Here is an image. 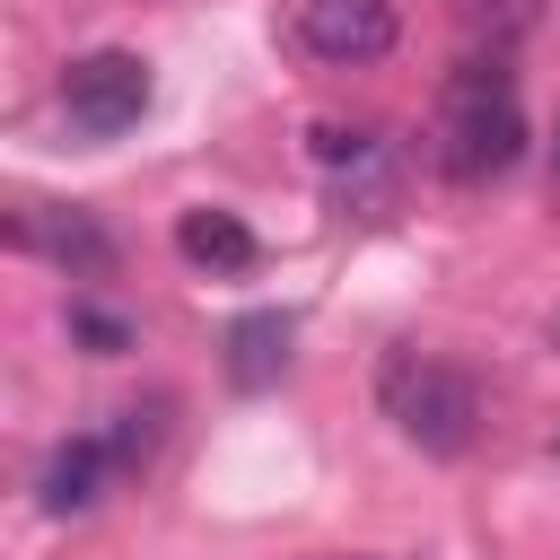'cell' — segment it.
<instances>
[{
    "label": "cell",
    "instance_id": "1",
    "mask_svg": "<svg viewBox=\"0 0 560 560\" xmlns=\"http://www.w3.org/2000/svg\"><path fill=\"white\" fill-rule=\"evenodd\" d=\"M429 158L446 184H499L525 158V105H516V70L499 52H472L446 70L438 88V122H429Z\"/></svg>",
    "mask_w": 560,
    "mask_h": 560
},
{
    "label": "cell",
    "instance_id": "2",
    "mask_svg": "<svg viewBox=\"0 0 560 560\" xmlns=\"http://www.w3.org/2000/svg\"><path fill=\"white\" fill-rule=\"evenodd\" d=\"M376 411L420 446V455H464L481 438V385L455 368V359H429V350H385L376 368Z\"/></svg>",
    "mask_w": 560,
    "mask_h": 560
},
{
    "label": "cell",
    "instance_id": "3",
    "mask_svg": "<svg viewBox=\"0 0 560 560\" xmlns=\"http://www.w3.org/2000/svg\"><path fill=\"white\" fill-rule=\"evenodd\" d=\"M149 96H158V79H149V61L122 52V44H96V52H79V61L61 70V114H70L88 140L131 131V122L149 114Z\"/></svg>",
    "mask_w": 560,
    "mask_h": 560
},
{
    "label": "cell",
    "instance_id": "4",
    "mask_svg": "<svg viewBox=\"0 0 560 560\" xmlns=\"http://www.w3.org/2000/svg\"><path fill=\"white\" fill-rule=\"evenodd\" d=\"M289 35L306 61H332V70H368L402 44V18L394 0H298L289 9Z\"/></svg>",
    "mask_w": 560,
    "mask_h": 560
},
{
    "label": "cell",
    "instance_id": "5",
    "mask_svg": "<svg viewBox=\"0 0 560 560\" xmlns=\"http://www.w3.org/2000/svg\"><path fill=\"white\" fill-rule=\"evenodd\" d=\"M9 245L61 262L70 280H105V271H114V236H105L88 210H61V201H18V210H9Z\"/></svg>",
    "mask_w": 560,
    "mask_h": 560
},
{
    "label": "cell",
    "instance_id": "6",
    "mask_svg": "<svg viewBox=\"0 0 560 560\" xmlns=\"http://www.w3.org/2000/svg\"><path fill=\"white\" fill-rule=\"evenodd\" d=\"M114 481H122V472H114V446H105V429H88V438H61V446L44 455L35 508H44V516H88Z\"/></svg>",
    "mask_w": 560,
    "mask_h": 560
},
{
    "label": "cell",
    "instance_id": "7",
    "mask_svg": "<svg viewBox=\"0 0 560 560\" xmlns=\"http://www.w3.org/2000/svg\"><path fill=\"white\" fill-rule=\"evenodd\" d=\"M289 350H298V324H289L280 306L236 315V324H228V385H236V394H271V385L289 376Z\"/></svg>",
    "mask_w": 560,
    "mask_h": 560
},
{
    "label": "cell",
    "instance_id": "8",
    "mask_svg": "<svg viewBox=\"0 0 560 560\" xmlns=\"http://www.w3.org/2000/svg\"><path fill=\"white\" fill-rule=\"evenodd\" d=\"M175 254L201 262V271H254V262H262V236H254L236 210H184V219H175Z\"/></svg>",
    "mask_w": 560,
    "mask_h": 560
},
{
    "label": "cell",
    "instance_id": "9",
    "mask_svg": "<svg viewBox=\"0 0 560 560\" xmlns=\"http://www.w3.org/2000/svg\"><path fill=\"white\" fill-rule=\"evenodd\" d=\"M105 446H114V472H122V481L149 472L158 446H166V402H131V411H114V420H105Z\"/></svg>",
    "mask_w": 560,
    "mask_h": 560
},
{
    "label": "cell",
    "instance_id": "10",
    "mask_svg": "<svg viewBox=\"0 0 560 560\" xmlns=\"http://www.w3.org/2000/svg\"><path fill=\"white\" fill-rule=\"evenodd\" d=\"M70 341H88L96 359H122L140 332H131V315H114V306H96V298H70Z\"/></svg>",
    "mask_w": 560,
    "mask_h": 560
}]
</instances>
